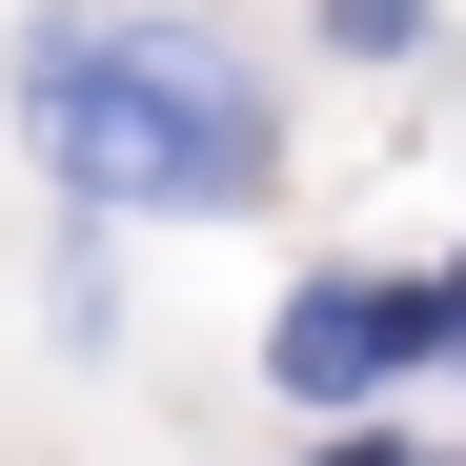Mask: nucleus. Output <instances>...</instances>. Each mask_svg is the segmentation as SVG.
Instances as JSON below:
<instances>
[{
    "label": "nucleus",
    "instance_id": "f257e3e1",
    "mask_svg": "<svg viewBox=\"0 0 466 466\" xmlns=\"http://www.w3.org/2000/svg\"><path fill=\"white\" fill-rule=\"evenodd\" d=\"M21 122L82 203H244L264 183V102L244 61L183 21H41L21 41Z\"/></svg>",
    "mask_w": 466,
    "mask_h": 466
},
{
    "label": "nucleus",
    "instance_id": "f03ea898",
    "mask_svg": "<svg viewBox=\"0 0 466 466\" xmlns=\"http://www.w3.org/2000/svg\"><path fill=\"white\" fill-rule=\"evenodd\" d=\"M406 345H446V304H406V284H304V304H284V385H304V406L385 385Z\"/></svg>",
    "mask_w": 466,
    "mask_h": 466
},
{
    "label": "nucleus",
    "instance_id": "7ed1b4c3",
    "mask_svg": "<svg viewBox=\"0 0 466 466\" xmlns=\"http://www.w3.org/2000/svg\"><path fill=\"white\" fill-rule=\"evenodd\" d=\"M325 41H345V61H406V41H426V0H325Z\"/></svg>",
    "mask_w": 466,
    "mask_h": 466
},
{
    "label": "nucleus",
    "instance_id": "20e7f679",
    "mask_svg": "<svg viewBox=\"0 0 466 466\" xmlns=\"http://www.w3.org/2000/svg\"><path fill=\"white\" fill-rule=\"evenodd\" d=\"M446 345H466V284H446Z\"/></svg>",
    "mask_w": 466,
    "mask_h": 466
},
{
    "label": "nucleus",
    "instance_id": "39448f33",
    "mask_svg": "<svg viewBox=\"0 0 466 466\" xmlns=\"http://www.w3.org/2000/svg\"><path fill=\"white\" fill-rule=\"evenodd\" d=\"M325 466H385V446H325Z\"/></svg>",
    "mask_w": 466,
    "mask_h": 466
}]
</instances>
